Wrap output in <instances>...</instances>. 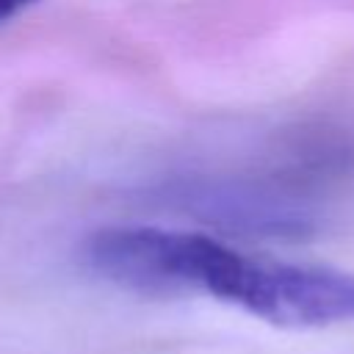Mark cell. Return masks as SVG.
<instances>
[{
    "instance_id": "6da1fadb",
    "label": "cell",
    "mask_w": 354,
    "mask_h": 354,
    "mask_svg": "<svg viewBox=\"0 0 354 354\" xmlns=\"http://www.w3.org/2000/svg\"><path fill=\"white\" fill-rule=\"evenodd\" d=\"M30 3H36V0H0V22L11 19V17L17 14V11L28 8Z\"/></svg>"
}]
</instances>
